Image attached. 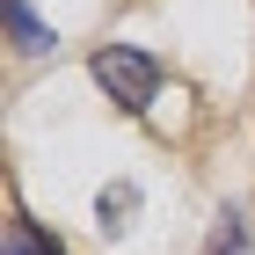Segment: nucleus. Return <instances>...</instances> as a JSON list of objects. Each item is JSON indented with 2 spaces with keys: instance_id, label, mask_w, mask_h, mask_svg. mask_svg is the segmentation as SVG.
Here are the masks:
<instances>
[{
  "instance_id": "nucleus-5",
  "label": "nucleus",
  "mask_w": 255,
  "mask_h": 255,
  "mask_svg": "<svg viewBox=\"0 0 255 255\" xmlns=\"http://www.w3.org/2000/svg\"><path fill=\"white\" fill-rule=\"evenodd\" d=\"M7 255H66V248L44 226H29V219H7Z\"/></svg>"
},
{
  "instance_id": "nucleus-4",
  "label": "nucleus",
  "mask_w": 255,
  "mask_h": 255,
  "mask_svg": "<svg viewBox=\"0 0 255 255\" xmlns=\"http://www.w3.org/2000/svg\"><path fill=\"white\" fill-rule=\"evenodd\" d=\"M204 255H255L248 219H241V212H219V219H212V241H204Z\"/></svg>"
},
{
  "instance_id": "nucleus-3",
  "label": "nucleus",
  "mask_w": 255,
  "mask_h": 255,
  "mask_svg": "<svg viewBox=\"0 0 255 255\" xmlns=\"http://www.w3.org/2000/svg\"><path fill=\"white\" fill-rule=\"evenodd\" d=\"M131 212H138V190H131V182H110V190L95 197V219H102V234H124V226H131Z\"/></svg>"
},
{
  "instance_id": "nucleus-2",
  "label": "nucleus",
  "mask_w": 255,
  "mask_h": 255,
  "mask_svg": "<svg viewBox=\"0 0 255 255\" xmlns=\"http://www.w3.org/2000/svg\"><path fill=\"white\" fill-rule=\"evenodd\" d=\"M0 15H7V37H15V51H29V59L59 51V29H51V22H37V7H29V0H0Z\"/></svg>"
},
{
  "instance_id": "nucleus-1",
  "label": "nucleus",
  "mask_w": 255,
  "mask_h": 255,
  "mask_svg": "<svg viewBox=\"0 0 255 255\" xmlns=\"http://www.w3.org/2000/svg\"><path fill=\"white\" fill-rule=\"evenodd\" d=\"M95 80L102 95L117 102L124 117H138V110H153V88H160V66L138 51V44H102L95 51Z\"/></svg>"
}]
</instances>
